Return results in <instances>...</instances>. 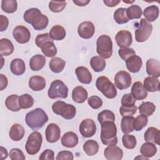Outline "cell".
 <instances>
[{
  "label": "cell",
  "instance_id": "obj_1",
  "mask_svg": "<svg viewBox=\"0 0 160 160\" xmlns=\"http://www.w3.org/2000/svg\"><path fill=\"white\" fill-rule=\"evenodd\" d=\"M27 125L32 130L41 129L48 121V116L41 108H36L27 113L25 118Z\"/></svg>",
  "mask_w": 160,
  "mask_h": 160
},
{
  "label": "cell",
  "instance_id": "obj_2",
  "mask_svg": "<svg viewBox=\"0 0 160 160\" xmlns=\"http://www.w3.org/2000/svg\"><path fill=\"white\" fill-rule=\"evenodd\" d=\"M101 125V140L102 144L107 146L116 145L118 143L117 128L114 122L106 121Z\"/></svg>",
  "mask_w": 160,
  "mask_h": 160
},
{
  "label": "cell",
  "instance_id": "obj_3",
  "mask_svg": "<svg viewBox=\"0 0 160 160\" xmlns=\"http://www.w3.org/2000/svg\"><path fill=\"white\" fill-rule=\"evenodd\" d=\"M96 51L103 59L109 58L112 54V42L111 38L105 34L100 36L96 41Z\"/></svg>",
  "mask_w": 160,
  "mask_h": 160
},
{
  "label": "cell",
  "instance_id": "obj_4",
  "mask_svg": "<svg viewBox=\"0 0 160 160\" xmlns=\"http://www.w3.org/2000/svg\"><path fill=\"white\" fill-rule=\"evenodd\" d=\"M96 86L108 99H113L117 96V90L114 84L106 76L99 77L96 79Z\"/></svg>",
  "mask_w": 160,
  "mask_h": 160
},
{
  "label": "cell",
  "instance_id": "obj_5",
  "mask_svg": "<svg viewBox=\"0 0 160 160\" xmlns=\"http://www.w3.org/2000/svg\"><path fill=\"white\" fill-rule=\"evenodd\" d=\"M52 110L54 113L61 116L66 119H72L76 114L75 106L62 101H57L54 102L52 105Z\"/></svg>",
  "mask_w": 160,
  "mask_h": 160
},
{
  "label": "cell",
  "instance_id": "obj_6",
  "mask_svg": "<svg viewBox=\"0 0 160 160\" xmlns=\"http://www.w3.org/2000/svg\"><path fill=\"white\" fill-rule=\"evenodd\" d=\"M68 94V88L63 81L56 79L53 81L48 91V97L51 99L66 98Z\"/></svg>",
  "mask_w": 160,
  "mask_h": 160
},
{
  "label": "cell",
  "instance_id": "obj_7",
  "mask_svg": "<svg viewBox=\"0 0 160 160\" xmlns=\"http://www.w3.org/2000/svg\"><path fill=\"white\" fill-rule=\"evenodd\" d=\"M42 142V137L40 132L34 131L31 133L25 145V149L28 154L29 155L37 154L41 149Z\"/></svg>",
  "mask_w": 160,
  "mask_h": 160
},
{
  "label": "cell",
  "instance_id": "obj_8",
  "mask_svg": "<svg viewBox=\"0 0 160 160\" xmlns=\"http://www.w3.org/2000/svg\"><path fill=\"white\" fill-rule=\"evenodd\" d=\"M152 31V24L146 20L144 18H142L140 21L138 28L135 31V39L137 42H144L149 38Z\"/></svg>",
  "mask_w": 160,
  "mask_h": 160
},
{
  "label": "cell",
  "instance_id": "obj_9",
  "mask_svg": "<svg viewBox=\"0 0 160 160\" xmlns=\"http://www.w3.org/2000/svg\"><path fill=\"white\" fill-rule=\"evenodd\" d=\"M131 82V76L127 71H120L114 76V86L120 90L128 89Z\"/></svg>",
  "mask_w": 160,
  "mask_h": 160
},
{
  "label": "cell",
  "instance_id": "obj_10",
  "mask_svg": "<svg viewBox=\"0 0 160 160\" xmlns=\"http://www.w3.org/2000/svg\"><path fill=\"white\" fill-rule=\"evenodd\" d=\"M79 132L84 138H91L93 136L96 132V126L94 121L91 119H85L81 122Z\"/></svg>",
  "mask_w": 160,
  "mask_h": 160
},
{
  "label": "cell",
  "instance_id": "obj_11",
  "mask_svg": "<svg viewBox=\"0 0 160 160\" xmlns=\"http://www.w3.org/2000/svg\"><path fill=\"white\" fill-rule=\"evenodd\" d=\"M12 36L14 39L20 44H24L30 40L29 30L24 26H17L13 30Z\"/></svg>",
  "mask_w": 160,
  "mask_h": 160
},
{
  "label": "cell",
  "instance_id": "obj_12",
  "mask_svg": "<svg viewBox=\"0 0 160 160\" xmlns=\"http://www.w3.org/2000/svg\"><path fill=\"white\" fill-rule=\"evenodd\" d=\"M95 27L91 21H84L78 28L79 36L83 39H90L94 34Z\"/></svg>",
  "mask_w": 160,
  "mask_h": 160
},
{
  "label": "cell",
  "instance_id": "obj_13",
  "mask_svg": "<svg viewBox=\"0 0 160 160\" xmlns=\"http://www.w3.org/2000/svg\"><path fill=\"white\" fill-rule=\"evenodd\" d=\"M45 135L46 141L48 142L54 143L57 142L61 136L59 127L55 123H50L46 129Z\"/></svg>",
  "mask_w": 160,
  "mask_h": 160
},
{
  "label": "cell",
  "instance_id": "obj_14",
  "mask_svg": "<svg viewBox=\"0 0 160 160\" xmlns=\"http://www.w3.org/2000/svg\"><path fill=\"white\" fill-rule=\"evenodd\" d=\"M115 40L119 47L122 48H128L132 42L131 33L126 30H121L116 34Z\"/></svg>",
  "mask_w": 160,
  "mask_h": 160
},
{
  "label": "cell",
  "instance_id": "obj_15",
  "mask_svg": "<svg viewBox=\"0 0 160 160\" xmlns=\"http://www.w3.org/2000/svg\"><path fill=\"white\" fill-rule=\"evenodd\" d=\"M104 156L108 160H120L122 158L123 151L116 145L108 146L104 151Z\"/></svg>",
  "mask_w": 160,
  "mask_h": 160
},
{
  "label": "cell",
  "instance_id": "obj_16",
  "mask_svg": "<svg viewBox=\"0 0 160 160\" xmlns=\"http://www.w3.org/2000/svg\"><path fill=\"white\" fill-rule=\"evenodd\" d=\"M131 92V95L135 100H143L148 96V91L140 81H136L133 83Z\"/></svg>",
  "mask_w": 160,
  "mask_h": 160
},
{
  "label": "cell",
  "instance_id": "obj_17",
  "mask_svg": "<svg viewBox=\"0 0 160 160\" xmlns=\"http://www.w3.org/2000/svg\"><path fill=\"white\" fill-rule=\"evenodd\" d=\"M146 72L149 76L158 78L160 76V62L153 58L146 61Z\"/></svg>",
  "mask_w": 160,
  "mask_h": 160
},
{
  "label": "cell",
  "instance_id": "obj_18",
  "mask_svg": "<svg viewBox=\"0 0 160 160\" xmlns=\"http://www.w3.org/2000/svg\"><path fill=\"white\" fill-rule=\"evenodd\" d=\"M126 65L127 69L130 72L136 73L139 72L141 69L142 65V61L139 56L134 55L129 58L126 61Z\"/></svg>",
  "mask_w": 160,
  "mask_h": 160
},
{
  "label": "cell",
  "instance_id": "obj_19",
  "mask_svg": "<svg viewBox=\"0 0 160 160\" xmlns=\"http://www.w3.org/2000/svg\"><path fill=\"white\" fill-rule=\"evenodd\" d=\"M75 72L79 81L82 84H89L92 81V75L88 69L84 66L78 67Z\"/></svg>",
  "mask_w": 160,
  "mask_h": 160
},
{
  "label": "cell",
  "instance_id": "obj_20",
  "mask_svg": "<svg viewBox=\"0 0 160 160\" xmlns=\"http://www.w3.org/2000/svg\"><path fill=\"white\" fill-rule=\"evenodd\" d=\"M78 137L72 131L66 132L61 138V144L63 146L71 148L75 147L78 143Z\"/></svg>",
  "mask_w": 160,
  "mask_h": 160
},
{
  "label": "cell",
  "instance_id": "obj_21",
  "mask_svg": "<svg viewBox=\"0 0 160 160\" xmlns=\"http://www.w3.org/2000/svg\"><path fill=\"white\" fill-rule=\"evenodd\" d=\"M144 138L146 142L160 145V131L156 128H149L144 133Z\"/></svg>",
  "mask_w": 160,
  "mask_h": 160
},
{
  "label": "cell",
  "instance_id": "obj_22",
  "mask_svg": "<svg viewBox=\"0 0 160 160\" xmlns=\"http://www.w3.org/2000/svg\"><path fill=\"white\" fill-rule=\"evenodd\" d=\"M29 88L34 91H39L46 87V80L41 76H31L29 80Z\"/></svg>",
  "mask_w": 160,
  "mask_h": 160
},
{
  "label": "cell",
  "instance_id": "obj_23",
  "mask_svg": "<svg viewBox=\"0 0 160 160\" xmlns=\"http://www.w3.org/2000/svg\"><path fill=\"white\" fill-rule=\"evenodd\" d=\"M88 94L85 88L81 86L74 88L72 91V100L77 103H82L88 98Z\"/></svg>",
  "mask_w": 160,
  "mask_h": 160
},
{
  "label": "cell",
  "instance_id": "obj_24",
  "mask_svg": "<svg viewBox=\"0 0 160 160\" xmlns=\"http://www.w3.org/2000/svg\"><path fill=\"white\" fill-rule=\"evenodd\" d=\"M24 133V129L21 124H14L10 128L9 135L12 140L18 141L23 138Z\"/></svg>",
  "mask_w": 160,
  "mask_h": 160
},
{
  "label": "cell",
  "instance_id": "obj_25",
  "mask_svg": "<svg viewBox=\"0 0 160 160\" xmlns=\"http://www.w3.org/2000/svg\"><path fill=\"white\" fill-rule=\"evenodd\" d=\"M11 71L16 76H20L24 74L26 70L25 63L24 61L19 58H16L12 60L10 64Z\"/></svg>",
  "mask_w": 160,
  "mask_h": 160
},
{
  "label": "cell",
  "instance_id": "obj_26",
  "mask_svg": "<svg viewBox=\"0 0 160 160\" xmlns=\"http://www.w3.org/2000/svg\"><path fill=\"white\" fill-rule=\"evenodd\" d=\"M46 64V58L41 54L33 56L29 61V66L32 71H39L42 69Z\"/></svg>",
  "mask_w": 160,
  "mask_h": 160
},
{
  "label": "cell",
  "instance_id": "obj_27",
  "mask_svg": "<svg viewBox=\"0 0 160 160\" xmlns=\"http://www.w3.org/2000/svg\"><path fill=\"white\" fill-rule=\"evenodd\" d=\"M49 23L48 18L42 14L38 15L32 21L31 25L35 30H43L48 26Z\"/></svg>",
  "mask_w": 160,
  "mask_h": 160
},
{
  "label": "cell",
  "instance_id": "obj_28",
  "mask_svg": "<svg viewBox=\"0 0 160 160\" xmlns=\"http://www.w3.org/2000/svg\"><path fill=\"white\" fill-rule=\"evenodd\" d=\"M143 86L147 91H159V80L154 77H147L144 80Z\"/></svg>",
  "mask_w": 160,
  "mask_h": 160
},
{
  "label": "cell",
  "instance_id": "obj_29",
  "mask_svg": "<svg viewBox=\"0 0 160 160\" xmlns=\"http://www.w3.org/2000/svg\"><path fill=\"white\" fill-rule=\"evenodd\" d=\"M14 45L7 38H2L0 40V54L1 56H8L14 52Z\"/></svg>",
  "mask_w": 160,
  "mask_h": 160
},
{
  "label": "cell",
  "instance_id": "obj_30",
  "mask_svg": "<svg viewBox=\"0 0 160 160\" xmlns=\"http://www.w3.org/2000/svg\"><path fill=\"white\" fill-rule=\"evenodd\" d=\"M134 119L132 116H125L122 117L121 122V128L124 134L130 133L134 131L133 122Z\"/></svg>",
  "mask_w": 160,
  "mask_h": 160
},
{
  "label": "cell",
  "instance_id": "obj_31",
  "mask_svg": "<svg viewBox=\"0 0 160 160\" xmlns=\"http://www.w3.org/2000/svg\"><path fill=\"white\" fill-rule=\"evenodd\" d=\"M140 152L142 156L149 158L154 156L157 152V148L154 143L145 142L142 144L140 148Z\"/></svg>",
  "mask_w": 160,
  "mask_h": 160
},
{
  "label": "cell",
  "instance_id": "obj_32",
  "mask_svg": "<svg viewBox=\"0 0 160 160\" xmlns=\"http://www.w3.org/2000/svg\"><path fill=\"white\" fill-rule=\"evenodd\" d=\"M143 15L146 21L148 22H153L158 18L159 8L156 5L149 6L144 9Z\"/></svg>",
  "mask_w": 160,
  "mask_h": 160
},
{
  "label": "cell",
  "instance_id": "obj_33",
  "mask_svg": "<svg viewBox=\"0 0 160 160\" xmlns=\"http://www.w3.org/2000/svg\"><path fill=\"white\" fill-rule=\"evenodd\" d=\"M49 36L53 40H62L66 36V31L64 28L60 25H54L49 31Z\"/></svg>",
  "mask_w": 160,
  "mask_h": 160
},
{
  "label": "cell",
  "instance_id": "obj_34",
  "mask_svg": "<svg viewBox=\"0 0 160 160\" xmlns=\"http://www.w3.org/2000/svg\"><path fill=\"white\" fill-rule=\"evenodd\" d=\"M19 98L16 94H12L7 97L5 101L6 108L13 112L19 111L21 109L19 104Z\"/></svg>",
  "mask_w": 160,
  "mask_h": 160
},
{
  "label": "cell",
  "instance_id": "obj_35",
  "mask_svg": "<svg viewBox=\"0 0 160 160\" xmlns=\"http://www.w3.org/2000/svg\"><path fill=\"white\" fill-rule=\"evenodd\" d=\"M65 61L58 57L52 58L49 64L50 69L55 73H59L62 72L65 67Z\"/></svg>",
  "mask_w": 160,
  "mask_h": 160
},
{
  "label": "cell",
  "instance_id": "obj_36",
  "mask_svg": "<svg viewBox=\"0 0 160 160\" xmlns=\"http://www.w3.org/2000/svg\"><path fill=\"white\" fill-rule=\"evenodd\" d=\"M83 150L88 156H94L98 152L99 144L95 140H88L83 144Z\"/></svg>",
  "mask_w": 160,
  "mask_h": 160
},
{
  "label": "cell",
  "instance_id": "obj_37",
  "mask_svg": "<svg viewBox=\"0 0 160 160\" xmlns=\"http://www.w3.org/2000/svg\"><path fill=\"white\" fill-rule=\"evenodd\" d=\"M42 53L48 58H52L55 56L57 54V48L54 45L53 41H47L44 43L40 48Z\"/></svg>",
  "mask_w": 160,
  "mask_h": 160
},
{
  "label": "cell",
  "instance_id": "obj_38",
  "mask_svg": "<svg viewBox=\"0 0 160 160\" xmlns=\"http://www.w3.org/2000/svg\"><path fill=\"white\" fill-rule=\"evenodd\" d=\"M90 65L95 72L102 71L106 67V61L100 56H96L90 60Z\"/></svg>",
  "mask_w": 160,
  "mask_h": 160
},
{
  "label": "cell",
  "instance_id": "obj_39",
  "mask_svg": "<svg viewBox=\"0 0 160 160\" xmlns=\"http://www.w3.org/2000/svg\"><path fill=\"white\" fill-rule=\"evenodd\" d=\"M113 18L114 21L119 24L127 23L129 21L126 15V9L123 8L117 9L114 12Z\"/></svg>",
  "mask_w": 160,
  "mask_h": 160
},
{
  "label": "cell",
  "instance_id": "obj_40",
  "mask_svg": "<svg viewBox=\"0 0 160 160\" xmlns=\"http://www.w3.org/2000/svg\"><path fill=\"white\" fill-rule=\"evenodd\" d=\"M142 14L141 8L138 5H131L126 9V15L129 19H139Z\"/></svg>",
  "mask_w": 160,
  "mask_h": 160
},
{
  "label": "cell",
  "instance_id": "obj_41",
  "mask_svg": "<svg viewBox=\"0 0 160 160\" xmlns=\"http://www.w3.org/2000/svg\"><path fill=\"white\" fill-rule=\"evenodd\" d=\"M139 112L141 114H144L146 116H151L155 111L156 106L151 102H142L139 106Z\"/></svg>",
  "mask_w": 160,
  "mask_h": 160
},
{
  "label": "cell",
  "instance_id": "obj_42",
  "mask_svg": "<svg viewBox=\"0 0 160 160\" xmlns=\"http://www.w3.org/2000/svg\"><path fill=\"white\" fill-rule=\"evenodd\" d=\"M34 102L33 98L28 94H24L19 98V104L21 109L31 108L34 104Z\"/></svg>",
  "mask_w": 160,
  "mask_h": 160
},
{
  "label": "cell",
  "instance_id": "obj_43",
  "mask_svg": "<svg viewBox=\"0 0 160 160\" xmlns=\"http://www.w3.org/2000/svg\"><path fill=\"white\" fill-rule=\"evenodd\" d=\"M18 8L17 1L15 0H2L1 1V9L7 13H13Z\"/></svg>",
  "mask_w": 160,
  "mask_h": 160
},
{
  "label": "cell",
  "instance_id": "obj_44",
  "mask_svg": "<svg viewBox=\"0 0 160 160\" xmlns=\"http://www.w3.org/2000/svg\"><path fill=\"white\" fill-rule=\"evenodd\" d=\"M98 119L101 124L106 121L114 122L115 115L112 111L108 109H105L98 114Z\"/></svg>",
  "mask_w": 160,
  "mask_h": 160
},
{
  "label": "cell",
  "instance_id": "obj_45",
  "mask_svg": "<svg viewBox=\"0 0 160 160\" xmlns=\"http://www.w3.org/2000/svg\"><path fill=\"white\" fill-rule=\"evenodd\" d=\"M148 122V116L141 114L138 116L134 120L133 122V128L134 130L136 131H139L142 129L143 128H144Z\"/></svg>",
  "mask_w": 160,
  "mask_h": 160
},
{
  "label": "cell",
  "instance_id": "obj_46",
  "mask_svg": "<svg viewBox=\"0 0 160 160\" xmlns=\"http://www.w3.org/2000/svg\"><path fill=\"white\" fill-rule=\"evenodd\" d=\"M40 14H41V12L39 9L35 8H30V9L26 10L25 11V12L24 13L23 19L26 22H28L29 24H31L33 19L38 15H39Z\"/></svg>",
  "mask_w": 160,
  "mask_h": 160
},
{
  "label": "cell",
  "instance_id": "obj_47",
  "mask_svg": "<svg viewBox=\"0 0 160 160\" xmlns=\"http://www.w3.org/2000/svg\"><path fill=\"white\" fill-rule=\"evenodd\" d=\"M122 144L124 148L128 149H132L135 148L137 141L134 136L125 134L122 138Z\"/></svg>",
  "mask_w": 160,
  "mask_h": 160
},
{
  "label": "cell",
  "instance_id": "obj_48",
  "mask_svg": "<svg viewBox=\"0 0 160 160\" xmlns=\"http://www.w3.org/2000/svg\"><path fill=\"white\" fill-rule=\"evenodd\" d=\"M136 100L131 94H125L121 98V107L124 108H131L134 107Z\"/></svg>",
  "mask_w": 160,
  "mask_h": 160
},
{
  "label": "cell",
  "instance_id": "obj_49",
  "mask_svg": "<svg viewBox=\"0 0 160 160\" xmlns=\"http://www.w3.org/2000/svg\"><path fill=\"white\" fill-rule=\"evenodd\" d=\"M66 2L63 1H51L49 3V8L53 12H61L66 7Z\"/></svg>",
  "mask_w": 160,
  "mask_h": 160
},
{
  "label": "cell",
  "instance_id": "obj_50",
  "mask_svg": "<svg viewBox=\"0 0 160 160\" xmlns=\"http://www.w3.org/2000/svg\"><path fill=\"white\" fill-rule=\"evenodd\" d=\"M118 54L120 58L126 61L129 58L132 56L136 55L135 51L130 48H121L118 51Z\"/></svg>",
  "mask_w": 160,
  "mask_h": 160
},
{
  "label": "cell",
  "instance_id": "obj_51",
  "mask_svg": "<svg viewBox=\"0 0 160 160\" xmlns=\"http://www.w3.org/2000/svg\"><path fill=\"white\" fill-rule=\"evenodd\" d=\"M88 102L89 106L94 109H97L101 108L102 105V99L97 96H92L90 98H89Z\"/></svg>",
  "mask_w": 160,
  "mask_h": 160
},
{
  "label": "cell",
  "instance_id": "obj_52",
  "mask_svg": "<svg viewBox=\"0 0 160 160\" xmlns=\"http://www.w3.org/2000/svg\"><path fill=\"white\" fill-rule=\"evenodd\" d=\"M9 158L11 160H24L26 159L23 152L18 148H13L10 151Z\"/></svg>",
  "mask_w": 160,
  "mask_h": 160
},
{
  "label": "cell",
  "instance_id": "obj_53",
  "mask_svg": "<svg viewBox=\"0 0 160 160\" xmlns=\"http://www.w3.org/2000/svg\"><path fill=\"white\" fill-rule=\"evenodd\" d=\"M49 41H53V40L50 38L49 34L48 33L38 34L35 39L36 44L38 48H41L44 43Z\"/></svg>",
  "mask_w": 160,
  "mask_h": 160
},
{
  "label": "cell",
  "instance_id": "obj_54",
  "mask_svg": "<svg viewBox=\"0 0 160 160\" xmlns=\"http://www.w3.org/2000/svg\"><path fill=\"white\" fill-rule=\"evenodd\" d=\"M73 159V154L69 151H61L59 152L56 158V160H72Z\"/></svg>",
  "mask_w": 160,
  "mask_h": 160
},
{
  "label": "cell",
  "instance_id": "obj_55",
  "mask_svg": "<svg viewBox=\"0 0 160 160\" xmlns=\"http://www.w3.org/2000/svg\"><path fill=\"white\" fill-rule=\"evenodd\" d=\"M39 160H54V153L51 149H46L40 155Z\"/></svg>",
  "mask_w": 160,
  "mask_h": 160
},
{
  "label": "cell",
  "instance_id": "obj_56",
  "mask_svg": "<svg viewBox=\"0 0 160 160\" xmlns=\"http://www.w3.org/2000/svg\"><path fill=\"white\" fill-rule=\"evenodd\" d=\"M137 109L138 108L136 106L131 108H124L121 106L119 109V112L122 117L125 116H133L136 112Z\"/></svg>",
  "mask_w": 160,
  "mask_h": 160
},
{
  "label": "cell",
  "instance_id": "obj_57",
  "mask_svg": "<svg viewBox=\"0 0 160 160\" xmlns=\"http://www.w3.org/2000/svg\"><path fill=\"white\" fill-rule=\"evenodd\" d=\"M0 31L1 32L6 30L9 25V20L7 17L0 15Z\"/></svg>",
  "mask_w": 160,
  "mask_h": 160
},
{
  "label": "cell",
  "instance_id": "obj_58",
  "mask_svg": "<svg viewBox=\"0 0 160 160\" xmlns=\"http://www.w3.org/2000/svg\"><path fill=\"white\" fill-rule=\"evenodd\" d=\"M8 79L6 76H4L2 74H0V86H1V91H2L4 89H5L8 86Z\"/></svg>",
  "mask_w": 160,
  "mask_h": 160
},
{
  "label": "cell",
  "instance_id": "obj_59",
  "mask_svg": "<svg viewBox=\"0 0 160 160\" xmlns=\"http://www.w3.org/2000/svg\"><path fill=\"white\" fill-rule=\"evenodd\" d=\"M120 2H121L120 0H104L103 1V2L105 4L106 6L111 8L116 6Z\"/></svg>",
  "mask_w": 160,
  "mask_h": 160
},
{
  "label": "cell",
  "instance_id": "obj_60",
  "mask_svg": "<svg viewBox=\"0 0 160 160\" xmlns=\"http://www.w3.org/2000/svg\"><path fill=\"white\" fill-rule=\"evenodd\" d=\"M72 2L78 6H86L89 2V0H73Z\"/></svg>",
  "mask_w": 160,
  "mask_h": 160
},
{
  "label": "cell",
  "instance_id": "obj_61",
  "mask_svg": "<svg viewBox=\"0 0 160 160\" xmlns=\"http://www.w3.org/2000/svg\"><path fill=\"white\" fill-rule=\"evenodd\" d=\"M8 157V151L2 146L0 147V159L3 160Z\"/></svg>",
  "mask_w": 160,
  "mask_h": 160
},
{
  "label": "cell",
  "instance_id": "obj_62",
  "mask_svg": "<svg viewBox=\"0 0 160 160\" xmlns=\"http://www.w3.org/2000/svg\"><path fill=\"white\" fill-rule=\"evenodd\" d=\"M125 3H132L134 1H123Z\"/></svg>",
  "mask_w": 160,
  "mask_h": 160
}]
</instances>
